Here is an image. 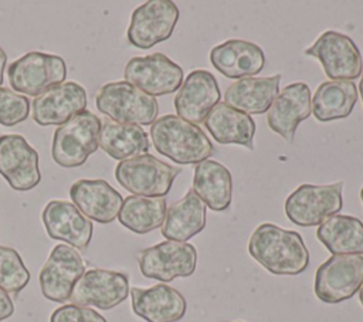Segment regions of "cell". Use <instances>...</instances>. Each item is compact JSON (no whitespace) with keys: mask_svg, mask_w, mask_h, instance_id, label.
Listing matches in <instances>:
<instances>
[{"mask_svg":"<svg viewBox=\"0 0 363 322\" xmlns=\"http://www.w3.org/2000/svg\"><path fill=\"white\" fill-rule=\"evenodd\" d=\"M180 173L182 167L170 166L149 153L122 160L115 167L116 182L133 196L143 197L166 196Z\"/></svg>","mask_w":363,"mask_h":322,"instance_id":"5b68a950","label":"cell"},{"mask_svg":"<svg viewBox=\"0 0 363 322\" xmlns=\"http://www.w3.org/2000/svg\"><path fill=\"white\" fill-rule=\"evenodd\" d=\"M250 255L275 275H298L309 264V251L299 233L272 223L258 226L248 241Z\"/></svg>","mask_w":363,"mask_h":322,"instance_id":"6da1fadb","label":"cell"},{"mask_svg":"<svg viewBox=\"0 0 363 322\" xmlns=\"http://www.w3.org/2000/svg\"><path fill=\"white\" fill-rule=\"evenodd\" d=\"M7 75L14 92L38 96L48 88L65 81L67 65L58 55L30 51L9 65Z\"/></svg>","mask_w":363,"mask_h":322,"instance_id":"8992f818","label":"cell"},{"mask_svg":"<svg viewBox=\"0 0 363 322\" xmlns=\"http://www.w3.org/2000/svg\"><path fill=\"white\" fill-rule=\"evenodd\" d=\"M95 104L102 113L119 123L152 125L159 113L156 98L126 81L102 85L96 92Z\"/></svg>","mask_w":363,"mask_h":322,"instance_id":"277c9868","label":"cell"},{"mask_svg":"<svg viewBox=\"0 0 363 322\" xmlns=\"http://www.w3.org/2000/svg\"><path fill=\"white\" fill-rule=\"evenodd\" d=\"M279 82V74L271 77L241 78L225 89L224 104L247 115L264 113L277 98Z\"/></svg>","mask_w":363,"mask_h":322,"instance_id":"603a6c76","label":"cell"},{"mask_svg":"<svg viewBox=\"0 0 363 322\" xmlns=\"http://www.w3.org/2000/svg\"><path fill=\"white\" fill-rule=\"evenodd\" d=\"M343 183L301 184L285 200V214L296 226H320L342 210Z\"/></svg>","mask_w":363,"mask_h":322,"instance_id":"52a82bcc","label":"cell"},{"mask_svg":"<svg viewBox=\"0 0 363 322\" xmlns=\"http://www.w3.org/2000/svg\"><path fill=\"white\" fill-rule=\"evenodd\" d=\"M150 138L155 149L177 165H197L207 160L213 143L200 126L176 115H164L150 125Z\"/></svg>","mask_w":363,"mask_h":322,"instance_id":"7a4b0ae2","label":"cell"},{"mask_svg":"<svg viewBox=\"0 0 363 322\" xmlns=\"http://www.w3.org/2000/svg\"><path fill=\"white\" fill-rule=\"evenodd\" d=\"M220 88L214 75L206 70L191 71L174 98L177 116L194 123H203L210 111L220 101Z\"/></svg>","mask_w":363,"mask_h":322,"instance_id":"e0dca14e","label":"cell"},{"mask_svg":"<svg viewBox=\"0 0 363 322\" xmlns=\"http://www.w3.org/2000/svg\"><path fill=\"white\" fill-rule=\"evenodd\" d=\"M316 237L333 255H363V223L357 217L335 214L318 227Z\"/></svg>","mask_w":363,"mask_h":322,"instance_id":"4316f807","label":"cell"},{"mask_svg":"<svg viewBox=\"0 0 363 322\" xmlns=\"http://www.w3.org/2000/svg\"><path fill=\"white\" fill-rule=\"evenodd\" d=\"M138 264L143 277L170 282L190 277L197 265L194 245L180 241H163L138 252Z\"/></svg>","mask_w":363,"mask_h":322,"instance_id":"30bf717a","label":"cell"},{"mask_svg":"<svg viewBox=\"0 0 363 322\" xmlns=\"http://www.w3.org/2000/svg\"><path fill=\"white\" fill-rule=\"evenodd\" d=\"M359 94H360V98L363 102V72H362V78H360V84H359Z\"/></svg>","mask_w":363,"mask_h":322,"instance_id":"d590c367","label":"cell"},{"mask_svg":"<svg viewBox=\"0 0 363 322\" xmlns=\"http://www.w3.org/2000/svg\"><path fill=\"white\" fill-rule=\"evenodd\" d=\"M30 281V272L20 254L6 245H0V288L7 294H20Z\"/></svg>","mask_w":363,"mask_h":322,"instance_id":"4dcf8cb0","label":"cell"},{"mask_svg":"<svg viewBox=\"0 0 363 322\" xmlns=\"http://www.w3.org/2000/svg\"><path fill=\"white\" fill-rule=\"evenodd\" d=\"M311 102V89L305 82L286 85L281 92H278L268 109V126L288 143H294L298 125L312 112Z\"/></svg>","mask_w":363,"mask_h":322,"instance_id":"d6986e66","label":"cell"},{"mask_svg":"<svg viewBox=\"0 0 363 322\" xmlns=\"http://www.w3.org/2000/svg\"><path fill=\"white\" fill-rule=\"evenodd\" d=\"M129 278L123 272L92 268L77 281L69 301L79 306H95L109 311L129 295Z\"/></svg>","mask_w":363,"mask_h":322,"instance_id":"5bb4252c","label":"cell"},{"mask_svg":"<svg viewBox=\"0 0 363 322\" xmlns=\"http://www.w3.org/2000/svg\"><path fill=\"white\" fill-rule=\"evenodd\" d=\"M50 322H106V319L95 309L68 304L57 308L51 313Z\"/></svg>","mask_w":363,"mask_h":322,"instance_id":"d6a6232c","label":"cell"},{"mask_svg":"<svg viewBox=\"0 0 363 322\" xmlns=\"http://www.w3.org/2000/svg\"><path fill=\"white\" fill-rule=\"evenodd\" d=\"M0 174L17 191L31 190L40 183L38 152L21 135L0 136Z\"/></svg>","mask_w":363,"mask_h":322,"instance_id":"9a60e30c","label":"cell"},{"mask_svg":"<svg viewBox=\"0 0 363 322\" xmlns=\"http://www.w3.org/2000/svg\"><path fill=\"white\" fill-rule=\"evenodd\" d=\"M30 101L10 88L0 87V125L14 126L28 118Z\"/></svg>","mask_w":363,"mask_h":322,"instance_id":"1f68e13d","label":"cell"},{"mask_svg":"<svg viewBox=\"0 0 363 322\" xmlns=\"http://www.w3.org/2000/svg\"><path fill=\"white\" fill-rule=\"evenodd\" d=\"M132 311L146 322H177L187 309L184 296L173 287L157 284L130 289Z\"/></svg>","mask_w":363,"mask_h":322,"instance_id":"44dd1931","label":"cell"},{"mask_svg":"<svg viewBox=\"0 0 363 322\" xmlns=\"http://www.w3.org/2000/svg\"><path fill=\"white\" fill-rule=\"evenodd\" d=\"M225 322H230V321H225ZM234 322H242V321H234Z\"/></svg>","mask_w":363,"mask_h":322,"instance_id":"f35d334b","label":"cell"},{"mask_svg":"<svg viewBox=\"0 0 363 322\" xmlns=\"http://www.w3.org/2000/svg\"><path fill=\"white\" fill-rule=\"evenodd\" d=\"M166 210L163 197L128 196L123 199L118 220L128 230L146 234L163 226Z\"/></svg>","mask_w":363,"mask_h":322,"instance_id":"f546056e","label":"cell"},{"mask_svg":"<svg viewBox=\"0 0 363 322\" xmlns=\"http://www.w3.org/2000/svg\"><path fill=\"white\" fill-rule=\"evenodd\" d=\"M6 61H7V55H6L4 50L0 47V87L3 85V74H4Z\"/></svg>","mask_w":363,"mask_h":322,"instance_id":"e575fe53","label":"cell"},{"mask_svg":"<svg viewBox=\"0 0 363 322\" xmlns=\"http://www.w3.org/2000/svg\"><path fill=\"white\" fill-rule=\"evenodd\" d=\"M179 20V9L170 0H149L132 13L128 41L142 50L166 41Z\"/></svg>","mask_w":363,"mask_h":322,"instance_id":"8fae6325","label":"cell"},{"mask_svg":"<svg viewBox=\"0 0 363 322\" xmlns=\"http://www.w3.org/2000/svg\"><path fill=\"white\" fill-rule=\"evenodd\" d=\"M357 102V87L352 81H325L312 96V113L319 122L350 115Z\"/></svg>","mask_w":363,"mask_h":322,"instance_id":"f1b7e54d","label":"cell"},{"mask_svg":"<svg viewBox=\"0 0 363 322\" xmlns=\"http://www.w3.org/2000/svg\"><path fill=\"white\" fill-rule=\"evenodd\" d=\"M305 55L320 61L322 68L332 81H353L363 70L362 52L354 41L335 30H328L305 50Z\"/></svg>","mask_w":363,"mask_h":322,"instance_id":"ba28073f","label":"cell"},{"mask_svg":"<svg viewBox=\"0 0 363 322\" xmlns=\"http://www.w3.org/2000/svg\"><path fill=\"white\" fill-rule=\"evenodd\" d=\"M41 218L51 238L64 241L79 251L88 248L94 231L92 221L75 204L67 200H51L45 204Z\"/></svg>","mask_w":363,"mask_h":322,"instance_id":"2e32d148","label":"cell"},{"mask_svg":"<svg viewBox=\"0 0 363 322\" xmlns=\"http://www.w3.org/2000/svg\"><path fill=\"white\" fill-rule=\"evenodd\" d=\"M359 299H360V304L363 305V285H362V288L359 291Z\"/></svg>","mask_w":363,"mask_h":322,"instance_id":"8d00e7d4","label":"cell"},{"mask_svg":"<svg viewBox=\"0 0 363 322\" xmlns=\"http://www.w3.org/2000/svg\"><path fill=\"white\" fill-rule=\"evenodd\" d=\"M213 67L231 79L248 78L262 71L265 55L261 47L245 40H227L210 51Z\"/></svg>","mask_w":363,"mask_h":322,"instance_id":"7402d4cb","label":"cell"},{"mask_svg":"<svg viewBox=\"0 0 363 322\" xmlns=\"http://www.w3.org/2000/svg\"><path fill=\"white\" fill-rule=\"evenodd\" d=\"M363 285L362 255H332L315 274V294L326 304L350 299Z\"/></svg>","mask_w":363,"mask_h":322,"instance_id":"9c48e42d","label":"cell"},{"mask_svg":"<svg viewBox=\"0 0 363 322\" xmlns=\"http://www.w3.org/2000/svg\"><path fill=\"white\" fill-rule=\"evenodd\" d=\"M101 126L95 113L82 111L57 128L51 148L54 162L62 167L82 166L99 146Z\"/></svg>","mask_w":363,"mask_h":322,"instance_id":"3957f363","label":"cell"},{"mask_svg":"<svg viewBox=\"0 0 363 322\" xmlns=\"http://www.w3.org/2000/svg\"><path fill=\"white\" fill-rule=\"evenodd\" d=\"M72 204L89 220L112 223L122 207L123 197L102 179H79L69 187Z\"/></svg>","mask_w":363,"mask_h":322,"instance_id":"ffe728a7","label":"cell"},{"mask_svg":"<svg viewBox=\"0 0 363 322\" xmlns=\"http://www.w3.org/2000/svg\"><path fill=\"white\" fill-rule=\"evenodd\" d=\"M125 81L150 96H162L182 87L183 70L162 52L133 57L123 71Z\"/></svg>","mask_w":363,"mask_h":322,"instance_id":"7c38bea8","label":"cell"},{"mask_svg":"<svg viewBox=\"0 0 363 322\" xmlns=\"http://www.w3.org/2000/svg\"><path fill=\"white\" fill-rule=\"evenodd\" d=\"M84 272L85 262L81 254L68 244H57L40 271L41 294L52 302H67Z\"/></svg>","mask_w":363,"mask_h":322,"instance_id":"4fadbf2b","label":"cell"},{"mask_svg":"<svg viewBox=\"0 0 363 322\" xmlns=\"http://www.w3.org/2000/svg\"><path fill=\"white\" fill-rule=\"evenodd\" d=\"M86 92L82 85L68 81L48 88L33 101V119L41 126L62 125L85 111Z\"/></svg>","mask_w":363,"mask_h":322,"instance_id":"ac0fdd59","label":"cell"},{"mask_svg":"<svg viewBox=\"0 0 363 322\" xmlns=\"http://www.w3.org/2000/svg\"><path fill=\"white\" fill-rule=\"evenodd\" d=\"M360 200H362V203H363V187H362V190H360Z\"/></svg>","mask_w":363,"mask_h":322,"instance_id":"74e56055","label":"cell"},{"mask_svg":"<svg viewBox=\"0 0 363 322\" xmlns=\"http://www.w3.org/2000/svg\"><path fill=\"white\" fill-rule=\"evenodd\" d=\"M193 190L213 211H225L233 200L230 170L216 160H204L194 167Z\"/></svg>","mask_w":363,"mask_h":322,"instance_id":"d4e9b609","label":"cell"},{"mask_svg":"<svg viewBox=\"0 0 363 322\" xmlns=\"http://www.w3.org/2000/svg\"><path fill=\"white\" fill-rule=\"evenodd\" d=\"M99 146L108 156L121 162L145 155L150 149L147 133L139 125L115 121H105L102 123Z\"/></svg>","mask_w":363,"mask_h":322,"instance_id":"83f0119b","label":"cell"},{"mask_svg":"<svg viewBox=\"0 0 363 322\" xmlns=\"http://www.w3.org/2000/svg\"><path fill=\"white\" fill-rule=\"evenodd\" d=\"M204 128L221 145H241L254 149L255 122L252 118L224 102H218L204 119Z\"/></svg>","mask_w":363,"mask_h":322,"instance_id":"cb8c5ba5","label":"cell"},{"mask_svg":"<svg viewBox=\"0 0 363 322\" xmlns=\"http://www.w3.org/2000/svg\"><path fill=\"white\" fill-rule=\"evenodd\" d=\"M206 227V204L193 189L166 210L162 235L170 241L186 243Z\"/></svg>","mask_w":363,"mask_h":322,"instance_id":"484cf974","label":"cell"},{"mask_svg":"<svg viewBox=\"0 0 363 322\" xmlns=\"http://www.w3.org/2000/svg\"><path fill=\"white\" fill-rule=\"evenodd\" d=\"M14 313V304L10 295L0 288V322L6 321Z\"/></svg>","mask_w":363,"mask_h":322,"instance_id":"836d02e7","label":"cell"}]
</instances>
